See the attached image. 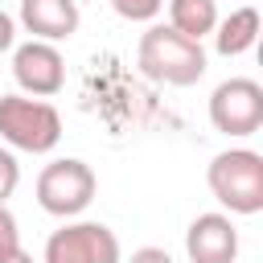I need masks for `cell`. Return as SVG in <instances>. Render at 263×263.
Returning a JSON list of instances; mask_svg holds the SVG:
<instances>
[{
    "mask_svg": "<svg viewBox=\"0 0 263 263\" xmlns=\"http://www.w3.org/2000/svg\"><path fill=\"white\" fill-rule=\"evenodd\" d=\"M136 66L144 78L160 86H193L210 62H205L201 41H189L173 25H148L136 45Z\"/></svg>",
    "mask_w": 263,
    "mask_h": 263,
    "instance_id": "6da1fadb",
    "label": "cell"
},
{
    "mask_svg": "<svg viewBox=\"0 0 263 263\" xmlns=\"http://www.w3.org/2000/svg\"><path fill=\"white\" fill-rule=\"evenodd\" d=\"M205 185L222 210L251 218L263 210V156L255 148H226L210 160Z\"/></svg>",
    "mask_w": 263,
    "mask_h": 263,
    "instance_id": "7a4b0ae2",
    "label": "cell"
},
{
    "mask_svg": "<svg viewBox=\"0 0 263 263\" xmlns=\"http://www.w3.org/2000/svg\"><path fill=\"white\" fill-rule=\"evenodd\" d=\"M0 140L8 148L45 156L58 148L62 140V115L53 103L45 99H29V95H0Z\"/></svg>",
    "mask_w": 263,
    "mask_h": 263,
    "instance_id": "3957f363",
    "label": "cell"
},
{
    "mask_svg": "<svg viewBox=\"0 0 263 263\" xmlns=\"http://www.w3.org/2000/svg\"><path fill=\"white\" fill-rule=\"evenodd\" d=\"M99 193V177L86 160L62 156L37 173V205L53 218H78Z\"/></svg>",
    "mask_w": 263,
    "mask_h": 263,
    "instance_id": "277c9868",
    "label": "cell"
},
{
    "mask_svg": "<svg viewBox=\"0 0 263 263\" xmlns=\"http://www.w3.org/2000/svg\"><path fill=\"white\" fill-rule=\"evenodd\" d=\"M41 263H123V247L103 222H66L45 238Z\"/></svg>",
    "mask_w": 263,
    "mask_h": 263,
    "instance_id": "5b68a950",
    "label": "cell"
},
{
    "mask_svg": "<svg viewBox=\"0 0 263 263\" xmlns=\"http://www.w3.org/2000/svg\"><path fill=\"white\" fill-rule=\"evenodd\" d=\"M210 123L222 136H255L263 127V86L255 78H226L210 95Z\"/></svg>",
    "mask_w": 263,
    "mask_h": 263,
    "instance_id": "8992f818",
    "label": "cell"
},
{
    "mask_svg": "<svg viewBox=\"0 0 263 263\" xmlns=\"http://www.w3.org/2000/svg\"><path fill=\"white\" fill-rule=\"evenodd\" d=\"M12 78L29 99H53L66 86V58L49 41H25L12 49Z\"/></svg>",
    "mask_w": 263,
    "mask_h": 263,
    "instance_id": "52a82bcc",
    "label": "cell"
},
{
    "mask_svg": "<svg viewBox=\"0 0 263 263\" xmlns=\"http://www.w3.org/2000/svg\"><path fill=\"white\" fill-rule=\"evenodd\" d=\"M185 255L189 263H234L238 259V226L230 214H197L185 230Z\"/></svg>",
    "mask_w": 263,
    "mask_h": 263,
    "instance_id": "ba28073f",
    "label": "cell"
},
{
    "mask_svg": "<svg viewBox=\"0 0 263 263\" xmlns=\"http://www.w3.org/2000/svg\"><path fill=\"white\" fill-rule=\"evenodd\" d=\"M21 29L33 41H70L78 33V0H21Z\"/></svg>",
    "mask_w": 263,
    "mask_h": 263,
    "instance_id": "9c48e42d",
    "label": "cell"
},
{
    "mask_svg": "<svg viewBox=\"0 0 263 263\" xmlns=\"http://www.w3.org/2000/svg\"><path fill=\"white\" fill-rule=\"evenodd\" d=\"M210 37H214V49L222 58H238V53L255 49V41H259V8L242 4L230 16H218V25H214Z\"/></svg>",
    "mask_w": 263,
    "mask_h": 263,
    "instance_id": "30bf717a",
    "label": "cell"
},
{
    "mask_svg": "<svg viewBox=\"0 0 263 263\" xmlns=\"http://www.w3.org/2000/svg\"><path fill=\"white\" fill-rule=\"evenodd\" d=\"M168 25L189 41H201L218 25V0H168Z\"/></svg>",
    "mask_w": 263,
    "mask_h": 263,
    "instance_id": "8fae6325",
    "label": "cell"
},
{
    "mask_svg": "<svg viewBox=\"0 0 263 263\" xmlns=\"http://www.w3.org/2000/svg\"><path fill=\"white\" fill-rule=\"evenodd\" d=\"M111 8L123 21H156V12L164 8V0H111Z\"/></svg>",
    "mask_w": 263,
    "mask_h": 263,
    "instance_id": "7c38bea8",
    "label": "cell"
},
{
    "mask_svg": "<svg viewBox=\"0 0 263 263\" xmlns=\"http://www.w3.org/2000/svg\"><path fill=\"white\" fill-rule=\"evenodd\" d=\"M16 185H21V164H16V156L8 148H0V205H8Z\"/></svg>",
    "mask_w": 263,
    "mask_h": 263,
    "instance_id": "4fadbf2b",
    "label": "cell"
},
{
    "mask_svg": "<svg viewBox=\"0 0 263 263\" xmlns=\"http://www.w3.org/2000/svg\"><path fill=\"white\" fill-rule=\"evenodd\" d=\"M12 251H21V230H16L12 210H8V205H0V259H4V255H12Z\"/></svg>",
    "mask_w": 263,
    "mask_h": 263,
    "instance_id": "5bb4252c",
    "label": "cell"
},
{
    "mask_svg": "<svg viewBox=\"0 0 263 263\" xmlns=\"http://www.w3.org/2000/svg\"><path fill=\"white\" fill-rule=\"evenodd\" d=\"M127 263H173V255L164 247H140V251H132Z\"/></svg>",
    "mask_w": 263,
    "mask_h": 263,
    "instance_id": "9a60e30c",
    "label": "cell"
},
{
    "mask_svg": "<svg viewBox=\"0 0 263 263\" xmlns=\"http://www.w3.org/2000/svg\"><path fill=\"white\" fill-rule=\"evenodd\" d=\"M12 41H16V21L0 8V53H8V49H12Z\"/></svg>",
    "mask_w": 263,
    "mask_h": 263,
    "instance_id": "2e32d148",
    "label": "cell"
},
{
    "mask_svg": "<svg viewBox=\"0 0 263 263\" xmlns=\"http://www.w3.org/2000/svg\"><path fill=\"white\" fill-rule=\"evenodd\" d=\"M0 263H33V255H29V251H12V255H4Z\"/></svg>",
    "mask_w": 263,
    "mask_h": 263,
    "instance_id": "e0dca14e",
    "label": "cell"
}]
</instances>
